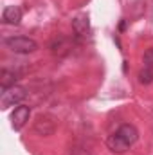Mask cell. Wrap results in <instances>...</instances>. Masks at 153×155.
<instances>
[{
	"mask_svg": "<svg viewBox=\"0 0 153 155\" xmlns=\"http://www.w3.org/2000/svg\"><path fill=\"white\" fill-rule=\"evenodd\" d=\"M5 45L16 54H31L38 49V43L27 36H9L5 38Z\"/></svg>",
	"mask_w": 153,
	"mask_h": 155,
	"instance_id": "1",
	"label": "cell"
},
{
	"mask_svg": "<svg viewBox=\"0 0 153 155\" xmlns=\"http://www.w3.org/2000/svg\"><path fill=\"white\" fill-rule=\"evenodd\" d=\"M25 96H27V92H25V88H24V87L15 85V87H11V88H5V90H2L0 107L5 110V108H9V107L20 105V103L25 99Z\"/></svg>",
	"mask_w": 153,
	"mask_h": 155,
	"instance_id": "2",
	"label": "cell"
},
{
	"mask_svg": "<svg viewBox=\"0 0 153 155\" xmlns=\"http://www.w3.org/2000/svg\"><path fill=\"white\" fill-rule=\"evenodd\" d=\"M33 128H34V132H36L38 135L49 137V135H52V134L56 132V119L52 116H47V114L38 116L36 121H34V124H33Z\"/></svg>",
	"mask_w": 153,
	"mask_h": 155,
	"instance_id": "3",
	"label": "cell"
},
{
	"mask_svg": "<svg viewBox=\"0 0 153 155\" xmlns=\"http://www.w3.org/2000/svg\"><path fill=\"white\" fill-rule=\"evenodd\" d=\"M29 116H31V108L25 107V105H18L15 108V112L11 114V124L15 130H20L27 121H29Z\"/></svg>",
	"mask_w": 153,
	"mask_h": 155,
	"instance_id": "4",
	"label": "cell"
},
{
	"mask_svg": "<svg viewBox=\"0 0 153 155\" xmlns=\"http://www.w3.org/2000/svg\"><path fill=\"white\" fill-rule=\"evenodd\" d=\"M22 20V9L18 5H7L2 13V22L9 25H18Z\"/></svg>",
	"mask_w": 153,
	"mask_h": 155,
	"instance_id": "5",
	"label": "cell"
},
{
	"mask_svg": "<svg viewBox=\"0 0 153 155\" xmlns=\"http://www.w3.org/2000/svg\"><path fill=\"white\" fill-rule=\"evenodd\" d=\"M106 146L114 152V153H124L128 148H130V144L115 132V134H112V135H108V139H106Z\"/></svg>",
	"mask_w": 153,
	"mask_h": 155,
	"instance_id": "6",
	"label": "cell"
},
{
	"mask_svg": "<svg viewBox=\"0 0 153 155\" xmlns=\"http://www.w3.org/2000/svg\"><path fill=\"white\" fill-rule=\"evenodd\" d=\"M117 134H119V135L130 144V146L139 139V132H137V128H135L133 124H128V123H126V124H121V128L117 130Z\"/></svg>",
	"mask_w": 153,
	"mask_h": 155,
	"instance_id": "7",
	"label": "cell"
},
{
	"mask_svg": "<svg viewBox=\"0 0 153 155\" xmlns=\"http://www.w3.org/2000/svg\"><path fill=\"white\" fill-rule=\"evenodd\" d=\"M72 29H74V33H76L77 36H81V38L88 36V33H90V22H88V18L86 16L74 18L72 20Z\"/></svg>",
	"mask_w": 153,
	"mask_h": 155,
	"instance_id": "8",
	"label": "cell"
},
{
	"mask_svg": "<svg viewBox=\"0 0 153 155\" xmlns=\"http://www.w3.org/2000/svg\"><path fill=\"white\" fill-rule=\"evenodd\" d=\"M16 79H18V74H16V72L4 69V71L0 72V87H2V90L15 87V85H16Z\"/></svg>",
	"mask_w": 153,
	"mask_h": 155,
	"instance_id": "9",
	"label": "cell"
},
{
	"mask_svg": "<svg viewBox=\"0 0 153 155\" xmlns=\"http://www.w3.org/2000/svg\"><path fill=\"white\" fill-rule=\"evenodd\" d=\"M50 49H52V52L54 54H60V56H63V54H67L69 52V43H67V40H60V43L58 41H54L52 45H50Z\"/></svg>",
	"mask_w": 153,
	"mask_h": 155,
	"instance_id": "10",
	"label": "cell"
},
{
	"mask_svg": "<svg viewBox=\"0 0 153 155\" xmlns=\"http://www.w3.org/2000/svg\"><path fill=\"white\" fill-rule=\"evenodd\" d=\"M139 81H141L142 85H150V83H153V69L144 67V69L139 72Z\"/></svg>",
	"mask_w": 153,
	"mask_h": 155,
	"instance_id": "11",
	"label": "cell"
},
{
	"mask_svg": "<svg viewBox=\"0 0 153 155\" xmlns=\"http://www.w3.org/2000/svg\"><path fill=\"white\" fill-rule=\"evenodd\" d=\"M144 67L153 69V49H150V51L144 52Z\"/></svg>",
	"mask_w": 153,
	"mask_h": 155,
	"instance_id": "12",
	"label": "cell"
},
{
	"mask_svg": "<svg viewBox=\"0 0 153 155\" xmlns=\"http://www.w3.org/2000/svg\"><path fill=\"white\" fill-rule=\"evenodd\" d=\"M70 155H90V152L85 150V148H72Z\"/></svg>",
	"mask_w": 153,
	"mask_h": 155,
	"instance_id": "13",
	"label": "cell"
}]
</instances>
